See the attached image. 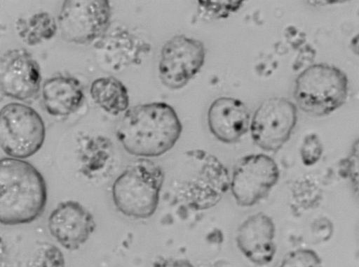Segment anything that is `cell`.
Returning <instances> with one entry per match:
<instances>
[{"mask_svg": "<svg viewBox=\"0 0 359 267\" xmlns=\"http://www.w3.org/2000/svg\"><path fill=\"white\" fill-rule=\"evenodd\" d=\"M182 132L175 110L165 102H151L128 108L116 136L123 148L140 158L160 157L170 151Z\"/></svg>", "mask_w": 359, "mask_h": 267, "instance_id": "1", "label": "cell"}, {"mask_svg": "<svg viewBox=\"0 0 359 267\" xmlns=\"http://www.w3.org/2000/svg\"><path fill=\"white\" fill-rule=\"evenodd\" d=\"M48 199L40 171L23 159L5 157L0 164V222L6 226L32 223L43 212Z\"/></svg>", "mask_w": 359, "mask_h": 267, "instance_id": "2", "label": "cell"}, {"mask_svg": "<svg viewBox=\"0 0 359 267\" xmlns=\"http://www.w3.org/2000/svg\"><path fill=\"white\" fill-rule=\"evenodd\" d=\"M165 181L162 167L148 158L133 161L111 186V199L116 210L126 217L146 219L156 211Z\"/></svg>", "mask_w": 359, "mask_h": 267, "instance_id": "3", "label": "cell"}, {"mask_svg": "<svg viewBox=\"0 0 359 267\" xmlns=\"http://www.w3.org/2000/svg\"><path fill=\"white\" fill-rule=\"evenodd\" d=\"M348 89V78L342 69L327 63H315L306 66L296 77L293 96L302 111L321 117L345 104Z\"/></svg>", "mask_w": 359, "mask_h": 267, "instance_id": "4", "label": "cell"}, {"mask_svg": "<svg viewBox=\"0 0 359 267\" xmlns=\"http://www.w3.org/2000/svg\"><path fill=\"white\" fill-rule=\"evenodd\" d=\"M45 138L44 122L34 108L15 102L1 108L0 144L9 157L24 159L34 155Z\"/></svg>", "mask_w": 359, "mask_h": 267, "instance_id": "5", "label": "cell"}, {"mask_svg": "<svg viewBox=\"0 0 359 267\" xmlns=\"http://www.w3.org/2000/svg\"><path fill=\"white\" fill-rule=\"evenodd\" d=\"M297 120L298 108L294 102L283 96L269 97L251 117V138L264 151H278L290 138Z\"/></svg>", "mask_w": 359, "mask_h": 267, "instance_id": "6", "label": "cell"}, {"mask_svg": "<svg viewBox=\"0 0 359 267\" xmlns=\"http://www.w3.org/2000/svg\"><path fill=\"white\" fill-rule=\"evenodd\" d=\"M279 178L280 169L272 157L263 153L250 154L235 164L229 190L238 205L252 207L266 197Z\"/></svg>", "mask_w": 359, "mask_h": 267, "instance_id": "7", "label": "cell"}, {"mask_svg": "<svg viewBox=\"0 0 359 267\" xmlns=\"http://www.w3.org/2000/svg\"><path fill=\"white\" fill-rule=\"evenodd\" d=\"M204 43L185 34H177L163 45L158 62V76L167 88H183L202 68L205 60Z\"/></svg>", "mask_w": 359, "mask_h": 267, "instance_id": "8", "label": "cell"}, {"mask_svg": "<svg viewBox=\"0 0 359 267\" xmlns=\"http://www.w3.org/2000/svg\"><path fill=\"white\" fill-rule=\"evenodd\" d=\"M111 6L106 0H67L62 5L57 26L62 38L76 44L97 41L111 25Z\"/></svg>", "mask_w": 359, "mask_h": 267, "instance_id": "9", "label": "cell"}, {"mask_svg": "<svg viewBox=\"0 0 359 267\" xmlns=\"http://www.w3.org/2000/svg\"><path fill=\"white\" fill-rule=\"evenodd\" d=\"M93 48L99 64L107 71L118 72L140 64L150 52L151 44L128 27L110 25Z\"/></svg>", "mask_w": 359, "mask_h": 267, "instance_id": "10", "label": "cell"}, {"mask_svg": "<svg viewBox=\"0 0 359 267\" xmlns=\"http://www.w3.org/2000/svg\"><path fill=\"white\" fill-rule=\"evenodd\" d=\"M96 228L93 214L79 202H60L48 217V229L52 237L65 249L79 250L90 238Z\"/></svg>", "mask_w": 359, "mask_h": 267, "instance_id": "11", "label": "cell"}, {"mask_svg": "<svg viewBox=\"0 0 359 267\" xmlns=\"http://www.w3.org/2000/svg\"><path fill=\"white\" fill-rule=\"evenodd\" d=\"M40 66L32 55L22 48L8 50L0 61V85L5 95L25 101L41 88Z\"/></svg>", "mask_w": 359, "mask_h": 267, "instance_id": "12", "label": "cell"}, {"mask_svg": "<svg viewBox=\"0 0 359 267\" xmlns=\"http://www.w3.org/2000/svg\"><path fill=\"white\" fill-rule=\"evenodd\" d=\"M236 244L241 254L257 266L270 264L276 253V225L264 212L254 213L238 226Z\"/></svg>", "mask_w": 359, "mask_h": 267, "instance_id": "13", "label": "cell"}, {"mask_svg": "<svg viewBox=\"0 0 359 267\" xmlns=\"http://www.w3.org/2000/svg\"><path fill=\"white\" fill-rule=\"evenodd\" d=\"M251 115L246 104L232 96H219L210 105L207 123L210 132L225 144L238 142L250 130Z\"/></svg>", "mask_w": 359, "mask_h": 267, "instance_id": "14", "label": "cell"}, {"mask_svg": "<svg viewBox=\"0 0 359 267\" xmlns=\"http://www.w3.org/2000/svg\"><path fill=\"white\" fill-rule=\"evenodd\" d=\"M41 94L44 107L53 116H66L75 112L84 99L80 81L67 75L47 79L42 85Z\"/></svg>", "mask_w": 359, "mask_h": 267, "instance_id": "15", "label": "cell"}, {"mask_svg": "<svg viewBox=\"0 0 359 267\" xmlns=\"http://www.w3.org/2000/svg\"><path fill=\"white\" fill-rule=\"evenodd\" d=\"M94 102L105 112L116 115L128 109L129 96L125 85L114 77L94 80L90 87Z\"/></svg>", "mask_w": 359, "mask_h": 267, "instance_id": "16", "label": "cell"}, {"mask_svg": "<svg viewBox=\"0 0 359 267\" xmlns=\"http://www.w3.org/2000/svg\"><path fill=\"white\" fill-rule=\"evenodd\" d=\"M57 27V22L54 17L44 11L20 17L15 22L18 36L29 46L51 39L55 36Z\"/></svg>", "mask_w": 359, "mask_h": 267, "instance_id": "17", "label": "cell"}, {"mask_svg": "<svg viewBox=\"0 0 359 267\" xmlns=\"http://www.w3.org/2000/svg\"><path fill=\"white\" fill-rule=\"evenodd\" d=\"M18 267H65L60 249L48 242H37L25 251Z\"/></svg>", "mask_w": 359, "mask_h": 267, "instance_id": "18", "label": "cell"}, {"mask_svg": "<svg viewBox=\"0 0 359 267\" xmlns=\"http://www.w3.org/2000/svg\"><path fill=\"white\" fill-rule=\"evenodd\" d=\"M340 168L359 198V138L353 142L347 155L341 161Z\"/></svg>", "mask_w": 359, "mask_h": 267, "instance_id": "19", "label": "cell"}, {"mask_svg": "<svg viewBox=\"0 0 359 267\" xmlns=\"http://www.w3.org/2000/svg\"><path fill=\"white\" fill-rule=\"evenodd\" d=\"M278 267H323V264L314 250L300 248L287 253Z\"/></svg>", "mask_w": 359, "mask_h": 267, "instance_id": "20", "label": "cell"}, {"mask_svg": "<svg viewBox=\"0 0 359 267\" xmlns=\"http://www.w3.org/2000/svg\"><path fill=\"white\" fill-rule=\"evenodd\" d=\"M324 147L319 136L316 133L306 134L301 143L299 155L302 162L306 166L318 163L323 154Z\"/></svg>", "mask_w": 359, "mask_h": 267, "instance_id": "21", "label": "cell"}, {"mask_svg": "<svg viewBox=\"0 0 359 267\" xmlns=\"http://www.w3.org/2000/svg\"><path fill=\"white\" fill-rule=\"evenodd\" d=\"M202 11H205L214 18L226 17L231 13L237 11L243 1H198Z\"/></svg>", "mask_w": 359, "mask_h": 267, "instance_id": "22", "label": "cell"}, {"mask_svg": "<svg viewBox=\"0 0 359 267\" xmlns=\"http://www.w3.org/2000/svg\"><path fill=\"white\" fill-rule=\"evenodd\" d=\"M151 267H195L188 259L175 257H158Z\"/></svg>", "mask_w": 359, "mask_h": 267, "instance_id": "23", "label": "cell"}, {"mask_svg": "<svg viewBox=\"0 0 359 267\" xmlns=\"http://www.w3.org/2000/svg\"><path fill=\"white\" fill-rule=\"evenodd\" d=\"M349 48L351 52L359 58V32L351 38Z\"/></svg>", "mask_w": 359, "mask_h": 267, "instance_id": "24", "label": "cell"}]
</instances>
